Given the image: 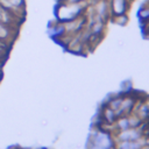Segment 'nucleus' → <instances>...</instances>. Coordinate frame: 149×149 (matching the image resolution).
<instances>
[{"mask_svg":"<svg viewBox=\"0 0 149 149\" xmlns=\"http://www.w3.org/2000/svg\"><path fill=\"white\" fill-rule=\"evenodd\" d=\"M85 8H86L85 3H81V2L61 1V3L56 8V15L58 21L66 22L84 15Z\"/></svg>","mask_w":149,"mask_h":149,"instance_id":"f257e3e1","label":"nucleus"},{"mask_svg":"<svg viewBox=\"0 0 149 149\" xmlns=\"http://www.w3.org/2000/svg\"><path fill=\"white\" fill-rule=\"evenodd\" d=\"M108 2H109L111 16L127 14V10L129 7L128 0H109Z\"/></svg>","mask_w":149,"mask_h":149,"instance_id":"f03ea898","label":"nucleus"},{"mask_svg":"<svg viewBox=\"0 0 149 149\" xmlns=\"http://www.w3.org/2000/svg\"><path fill=\"white\" fill-rule=\"evenodd\" d=\"M94 13L95 15L102 20L104 22L109 19L111 16V9H109V2L107 0H99L94 6Z\"/></svg>","mask_w":149,"mask_h":149,"instance_id":"7ed1b4c3","label":"nucleus"},{"mask_svg":"<svg viewBox=\"0 0 149 149\" xmlns=\"http://www.w3.org/2000/svg\"><path fill=\"white\" fill-rule=\"evenodd\" d=\"M23 5H24V0H0V6L13 13L21 10L23 8Z\"/></svg>","mask_w":149,"mask_h":149,"instance_id":"20e7f679","label":"nucleus"},{"mask_svg":"<svg viewBox=\"0 0 149 149\" xmlns=\"http://www.w3.org/2000/svg\"><path fill=\"white\" fill-rule=\"evenodd\" d=\"M112 20H113L116 24H119V26H125V24H127V22H128V16H127V14L114 15V16H112Z\"/></svg>","mask_w":149,"mask_h":149,"instance_id":"39448f33","label":"nucleus"},{"mask_svg":"<svg viewBox=\"0 0 149 149\" xmlns=\"http://www.w3.org/2000/svg\"><path fill=\"white\" fill-rule=\"evenodd\" d=\"M61 1H69V0H61Z\"/></svg>","mask_w":149,"mask_h":149,"instance_id":"423d86ee","label":"nucleus"}]
</instances>
